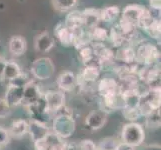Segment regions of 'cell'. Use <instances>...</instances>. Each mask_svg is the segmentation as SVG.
<instances>
[{"mask_svg": "<svg viewBox=\"0 0 161 150\" xmlns=\"http://www.w3.org/2000/svg\"><path fill=\"white\" fill-rule=\"evenodd\" d=\"M90 36H91V39H94L95 41H98L99 43H101L104 40L107 39L108 34H107V31L105 28L96 26V27H94L93 29H91Z\"/></svg>", "mask_w": 161, "mask_h": 150, "instance_id": "26", "label": "cell"}, {"mask_svg": "<svg viewBox=\"0 0 161 150\" xmlns=\"http://www.w3.org/2000/svg\"><path fill=\"white\" fill-rule=\"evenodd\" d=\"M120 13V9L118 6H108L100 10V19L105 22L113 21L117 18V16Z\"/></svg>", "mask_w": 161, "mask_h": 150, "instance_id": "22", "label": "cell"}, {"mask_svg": "<svg viewBox=\"0 0 161 150\" xmlns=\"http://www.w3.org/2000/svg\"><path fill=\"white\" fill-rule=\"evenodd\" d=\"M107 121V114L102 110H94L87 115L85 124L92 130H99L105 125Z\"/></svg>", "mask_w": 161, "mask_h": 150, "instance_id": "9", "label": "cell"}, {"mask_svg": "<svg viewBox=\"0 0 161 150\" xmlns=\"http://www.w3.org/2000/svg\"><path fill=\"white\" fill-rule=\"evenodd\" d=\"M83 18H84V25L87 26L88 28L93 29L96 27L100 21V9L95 8H88L82 11Z\"/></svg>", "mask_w": 161, "mask_h": 150, "instance_id": "17", "label": "cell"}, {"mask_svg": "<svg viewBox=\"0 0 161 150\" xmlns=\"http://www.w3.org/2000/svg\"><path fill=\"white\" fill-rule=\"evenodd\" d=\"M29 129L28 122L24 119H17L12 122V124L10 126L9 134L12 135L16 138H19L24 136Z\"/></svg>", "mask_w": 161, "mask_h": 150, "instance_id": "19", "label": "cell"}, {"mask_svg": "<svg viewBox=\"0 0 161 150\" xmlns=\"http://www.w3.org/2000/svg\"><path fill=\"white\" fill-rule=\"evenodd\" d=\"M48 150H67V148H66V145L62 142H58L56 144H54V145L50 146V148Z\"/></svg>", "mask_w": 161, "mask_h": 150, "instance_id": "38", "label": "cell"}, {"mask_svg": "<svg viewBox=\"0 0 161 150\" xmlns=\"http://www.w3.org/2000/svg\"><path fill=\"white\" fill-rule=\"evenodd\" d=\"M146 124L149 127H158L160 126V111L159 109L154 110L153 112L146 116Z\"/></svg>", "mask_w": 161, "mask_h": 150, "instance_id": "30", "label": "cell"}, {"mask_svg": "<svg viewBox=\"0 0 161 150\" xmlns=\"http://www.w3.org/2000/svg\"><path fill=\"white\" fill-rule=\"evenodd\" d=\"M79 147H80V150H98L95 143L89 139L82 140Z\"/></svg>", "mask_w": 161, "mask_h": 150, "instance_id": "35", "label": "cell"}, {"mask_svg": "<svg viewBox=\"0 0 161 150\" xmlns=\"http://www.w3.org/2000/svg\"><path fill=\"white\" fill-rule=\"evenodd\" d=\"M110 38H111V41H112V43L115 46H120L121 44L123 43V41L125 40L118 26L112 28V30L110 32Z\"/></svg>", "mask_w": 161, "mask_h": 150, "instance_id": "31", "label": "cell"}, {"mask_svg": "<svg viewBox=\"0 0 161 150\" xmlns=\"http://www.w3.org/2000/svg\"><path fill=\"white\" fill-rule=\"evenodd\" d=\"M121 139L122 142L133 147L140 146L145 139V132L143 127L136 123V122H130L123 126L121 131Z\"/></svg>", "mask_w": 161, "mask_h": 150, "instance_id": "2", "label": "cell"}, {"mask_svg": "<svg viewBox=\"0 0 161 150\" xmlns=\"http://www.w3.org/2000/svg\"><path fill=\"white\" fill-rule=\"evenodd\" d=\"M59 114L56 115L52 122L53 133L61 138L70 137L75 130V122L71 117L70 113H63L58 111Z\"/></svg>", "mask_w": 161, "mask_h": 150, "instance_id": "1", "label": "cell"}, {"mask_svg": "<svg viewBox=\"0 0 161 150\" xmlns=\"http://www.w3.org/2000/svg\"><path fill=\"white\" fill-rule=\"evenodd\" d=\"M54 70L55 66L52 60L48 57H41L36 59L31 66L32 75L39 80L49 79L54 74Z\"/></svg>", "mask_w": 161, "mask_h": 150, "instance_id": "4", "label": "cell"}, {"mask_svg": "<svg viewBox=\"0 0 161 150\" xmlns=\"http://www.w3.org/2000/svg\"><path fill=\"white\" fill-rule=\"evenodd\" d=\"M92 49L94 51L95 57L99 60V62L101 64L110 62V61H112V59L114 58V54L112 52V50L109 49L106 46L102 45L101 43H97Z\"/></svg>", "mask_w": 161, "mask_h": 150, "instance_id": "18", "label": "cell"}, {"mask_svg": "<svg viewBox=\"0 0 161 150\" xmlns=\"http://www.w3.org/2000/svg\"><path fill=\"white\" fill-rule=\"evenodd\" d=\"M43 99L49 113L57 112L64 106L65 103V95L62 91L48 90L43 94Z\"/></svg>", "mask_w": 161, "mask_h": 150, "instance_id": "6", "label": "cell"}, {"mask_svg": "<svg viewBox=\"0 0 161 150\" xmlns=\"http://www.w3.org/2000/svg\"><path fill=\"white\" fill-rule=\"evenodd\" d=\"M27 48V43L24 37L20 35H14L10 38L9 43H8V49L9 52L13 55V56H21L23 55L26 51Z\"/></svg>", "mask_w": 161, "mask_h": 150, "instance_id": "13", "label": "cell"}, {"mask_svg": "<svg viewBox=\"0 0 161 150\" xmlns=\"http://www.w3.org/2000/svg\"><path fill=\"white\" fill-rule=\"evenodd\" d=\"M122 112L126 119H128L131 122H135L138 118L140 117L141 114L138 108H130V107H123Z\"/></svg>", "mask_w": 161, "mask_h": 150, "instance_id": "28", "label": "cell"}, {"mask_svg": "<svg viewBox=\"0 0 161 150\" xmlns=\"http://www.w3.org/2000/svg\"><path fill=\"white\" fill-rule=\"evenodd\" d=\"M52 5L55 10L60 11V12H65L69 11L75 7L77 0H51Z\"/></svg>", "mask_w": 161, "mask_h": 150, "instance_id": "23", "label": "cell"}, {"mask_svg": "<svg viewBox=\"0 0 161 150\" xmlns=\"http://www.w3.org/2000/svg\"><path fill=\"white\" fill-rule=\"evenodd\" d=\"M23 79L24 75L22 74L15 80L9 81V85L4 99L10 105V107L17 106V105L22 103V99H23V86L26 83L23 82Z\"/></svg>", "mask_w": 161, "mask_h": 150, "instance_id": "3", "label": "cell"}, {"mask_svg": "<svg viewBox=\"0 0 161 150\" xmlns=\"http://www.w3.org/2000/svg\"><path fill=\"white\" fill-rule=\"evenodd\" d=\"M41 97L42 93L39 89V86L34 81H27L23 86V99L21 104H24L26 107H28L37 102Z\"/></svg>", "mask_w": 161, "mask_h": 150, "instance_id": "7", "label": "cell"}, {"mask_svg": "<svg viewBox=\"0 0 161 150\" xmlns=\"http://www.w3.org/2000/svg\"><path fill=\"white\" fill-rule=\"evenodd\" d=\"M7 60L4 57L0 56V80H3V74H4V69L6 66Z\"/></svg>", "mask_w": 161, "mask_h": 150, "instance_id": "36", "label": "cell"}, {"mask_svg": "<svg viewBox=\"0 0 161 150\" xmlns=\"http://www.w3.org/2000/svg\"><path fill=\"white\" fill-rule=\"evenodd\" d=\"M146 8L141 6V5L138 4H130L127 5V6L122 11V16L121 19H123L124 21L128 22V23L137 26L138 21H139L141 15L143 14L144 10Z\"/></svg>", "mask_w": 161, "mask_h": 150, "instance_id": "8", "label": "cell"}, {"mask_svg": "<svg viewBox=\"0 0 161 150\" xmlns=\"http://www.w3.org/2000/svg\"><path fill=\"white\" fill-rule=\"evenodd\" d=\"M117 58L127 64L133 63L135 61V51L130 47L121 48L117 53Z\"/></svg>", "mask_w": 161, "mask_h": 150, "instance_id": "24", "label": "cell"}, {"mask_svg": "<svg viewBox=\"0 0 161 150\" xmlns=\"http://www.w3.org/2000/svg\"><path fill=\"white\" fill-rule=\"evenodd\" d=\"M28 124H29L28 132L30 133L33 141L45 137L49 133V128L46 125V123H43V122L32 119Z\"/></svg>", "mask_w": 161, "mask_h": 150, "instance_id": "15", "label": "cell"}, {"mask_svg": "<svg viewBox=\"0 0 161 150\" xmlns=\"http://www.w3.org/2000/svg\"><path fill=\"white\" fill-rule=\"evenodd\" d=\"M99 75H100L99 68L95 66L86 65L85 68L82 70L81 74L78 76V78H80L83 82H94L98 79Z\"/></svg>", "mask_w": 161, "mask_h": 150, "instance_id": "21", "label": "cell"}, {"mask_svg": "<svg viewBox=\"0 0 161 150\" xmlns=\"http://www.w3.org/2000/svg\"><path fill=\"white\" fill-rule=\"evenodd\" d=\"M160 28H161V25H160V20L157 19H154V21L152 22V24L148 27V28L145 30L149 36H151L154 39H160Z\"/></svg>", "mask_w": 161, "mask_h": 150, "instance_id": "29", "label": "cell"}, {"mask_svg": "<svg viewBox=\"0 0 161 150\" xmlns=\"http://www.w3.org/2000/svg\"><path fill=\"white\" fill-rule=\"evenodd\" d=\"M79 57L80 60L83 63L86 65L90 64L92 62V60L95 58V55H94L93 49L89 46H85L80 49V53H79Z\"/></svg>", "mask_w": 161, "mask_h": 150, "instance_id": "25", "label": "cell"}, {"mask_svg": "<svg viewBox=\"0 0 161 150\" xmlns=\"http://www.w3.org/2000/svg\"><path fill=\"white\" fill-rule=\"evenodd\" d=\"M23 73H22V71L17 63L14 62V61H7L6 66H5V69H4L3 79L12 81V80H15L16 78H18Z\"/></svg>", "mask_w": 161, "mask_h": 150, "instance_id": "20", "label": "cell"}, {"mask_svg": "<svg viewBox=\"0 0 161 150\" xmlns=\"http://www.w3.org/2000/svg\"><path fill=\"white\" fill-rule=\"evenodd\" d=\"M10 139V134L9 131L0 127V147L6 145V144L9 142Z\"/></svg>", "mask_w": 161, "mask_h": 150, "instance_id": "34", "label": "cell"}, {"mask_svg": "<svg viewBox=\"0 0 161 150\" xmlns=\"http://www.w3.org/2000/svg\"><path fill=\"white\" fill-rule=\"evenodd\" d=\"M150 2V7L154 10H160V5H161V0H149Z\"/></svg>", "mask_w": 161, "mask_h": 150, "instance_id": "39", "label": "cell"}, {"mask_svg": "<svg viewBox=\"0 0 161 150\" xmlns=\"http://www.w3.org/2000/svg\"><path fill=\"white\" fill-rule=\"evenodd\" d=\"M153 21H154V18L151 16L150 12H149V9L146 8L145 10H144L143 14L141 15L139 21H138L137 26H139V27H141V28H143L144 30H146L148 27L152 24Z\"/></svg>", "mask_w": 161, "mask_h": 150, "instance_id": "27", "label": "cell"}, {"mask_svg": "<svg viewBox=\"0 0 161 150\" xmlns=\"http://www.w3.org/2000/svg\"><path fill=\"white\" fill-rule=\"evenodd\" d=\"M115 150H135V147L129 145V144H126L124 142H120L117 144Z\"/></svg>", "mask_w": 161, "mask_h": 150, "instance_id": "37", "label": "cell"}, {"mask_svg": "<svg viewBox=\"0 0 161 150\" xmlns=\"http://www.w3.org/2000/svg\"><path fill=\"white\" fill-rule=\"evenodd\" d=\"M98 91L102 97L113 96L119 94V85L113 78H103L99 82Z\"/></svg>", "mask_w": 161, "mask_h": 150, "instance_id": "12", "label": "cell"}, {"mask_svg": "<svg viewBox=\"0 0 161 150\" xmlns=\"http://www.w3.org/2000/svg\"><path fill=\"white\" fill-rule=\"evenodd\" d=\"M159 56L160 54L156 46L150 43H145L138 48L135 53V60L143 65H151L155 60L159 58Z\"/></svg>", "mask_w": 161, "mask_h": 150, "instance_id": "5", "label": "cell"}, {"mask_svg": "<svg viewBox=\"0 0 161 150\" xmlns=\"http://www.w3.org/2000/svg\"><path fill=\"white\" fill-rule=\"evenodd\" d=\"M11 113V107L4 98H0V118H5Z\"/></svg>", "mask_w": 161, "mask_h": 150, "instance_id": "33", "label": "cell"}, {"mask_svg": "<svg viewBox=\"0 0 161 150\" xmlns=\"http://www.w3.org/2000/svg\"><path fill=\"white\" fill-rule=\"evenodd\" d=\"M118 142L114 138H105L101 140L99 146L97 147L98 150H115Z\"/></svg>", "mask_w": 161, "mask_h": 150, "instance_id": "32", "label": "cell"}, {"mask_svg": "<svg viewBox=\"0 0 161 150\" xmlns=\"http://www.w3.org/2000/svg\"><path fill=\"white\" fill-rule=\"evenodd\" d=\"M55 35H56L58 40L61 42V44H63L66 47L73 44V39H74L73 31L62 23L57 24V26L55 27Z\"/></svg>", "mask_w": 161, "mask_h": 150, "instance_id": "14", "label": "cell"}, {"mask_svg": "<svg viewBox=\"0 0 161 150\" xmlns=\"http://www.w3.org/2000/svg\"><path fill=\"white\" fill-rule=\"evenodd\" d=\"M56 83L59 89L62 92H70L75 88L77 84V78L75 74L71 71L62 72L58 77Z\"/></svg>", "mask_w": 161, "mask_h": 150, "instance_id": "10", "label": "cell"}, {"mask_svg": "<svg viewBox=\"0 0 161 150\" xmlns=\"http://www.w3.org/2000/svg\"><path fill=\"white\" fill-rule=\"evenodd\" d=\"M54 46V39L47 31H43L38 34L34 39V48L38 52H48Z\"/></svg>", "mask_w": 161, "mask_h": 150, "instance_id": "11", "label": "cell"}, {"mask_svg": "<svg viewBox=\"0 0 161 150\" xmlns=\"http://www.w3.org/2000/svg\"><path fill=\"white\" fill-rule=\"evenodd\" d=\"M64 25L72 31L82 28L84 26V18H83L82 12H80V11H72V12H70L66 17Z\"/></svg>", "mask_w": 161, "mask_h": 150, "instance_id": "16", "label": "cell"}]
</instances>
